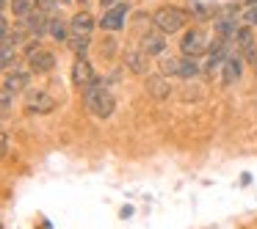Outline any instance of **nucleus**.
I'll list each match as a JSON object with an SVG mask.
<instances>
[{
    "mask_svg": "<svg viewBox=\"0 0 257 229\" xmlns=\"http://www.w3.org/2000/svg\"><path fill=\"white\" fill-rule=\"evenodd\" d=\"M240 20H243V25H257V3H249V6L240 12Z\"/></svg>",
    "mask_w": 257,
    "mask_h": 229,
    "instance_id": "nucleus-19",
    "label": "nucleus"
},
{
    "mask_svg": "<svg viewBox=\"0 0 257 229\" xmlns=\"http://www.w3.org/2000/svg\"><path fill=\"white\" fill-rule=\"evenodd\" d=\"M141 50L147 56H163L166 53V34L163 31H147L141 36Z\"/></svg>",
    "mask_w": 257,
    "mask_h": 229,
    "instance_id": "nucleus-4",
    "label": "nucleus"
},
{
    "mask_svg": "<svg viewBox=\"0 0 257 229\" xmlns=\"http://www.w3.org/2000/svg\"><path fill=\"white\" fill-rule=\"evenodd\" d=\"M155 28L163 31V34H174V31H183L185 25V12L177 6H163L155 12Z\"/></svg>",
    "mask_w": 257,
    "mask_h": 229,
    "instance_id": "nucleus-2",
    "label": "nucleus"
},
{
    "mask_svg": "<svg viewBox=\"0 0 257 229\" xmlns=\"http://www.w3.org/2000/svg\"><path fill=\"white\" fill-rule=\"evenodd\" d=\"M127 3H116V6L108 9V14H102V28L105 31H119L124 25V17H127Z\"/></svg>",
    "mask_w": 257,
    "mask_h": 229,
    "instance_id": "nucleus-6",
    "label": "nucleus"
},
{
    "mask_svg": "<svg viewBox=\"0 0 257 229\" xmlns=\"http://www.w3.org/2000/svg\"><path fill=\"white\" fill-rule=\"evenodd\" d=\"M235 42H238V47H240V50H246V47H251V45H254V34L249 31V25H243V28H238V31H235Z\"/></svg>",
    "mask_w": 257,
    "mask_h": 229,
    "instance_id": "nucleus-16",
    "label": "nucleus"
},
{
    "mask_svg": "<svg viewBox=\"0 0 257 229\" xmlns=\"http://www.w3.org/2000/svg\"><path fill=\"white\" fill-rule=\"evenodd\" d=\"M196 17H207V14H210V12H207V6H205V3H196Z\"/></svg>",
    "mask_w": 257,
    "mask_h": 229,
    "instance_id": "nucleus-24",
    "label": "nucleus"
},
{
    "mask_svg": "<svg viewBox=\"0 0 257 229\" xmlns=\"http://www.w3.org/2000/svg\"><path fill=\"white\" fill-rule=\"evenodd\" d=\"M69 28H72L75 36H91V31H94V17H91L89 12H78L72 17V23H69Z\"/></svg>",
    "mask_w": 257,
    "mask_h": 229,
    "instance_id": "nucleus-10",
    "label": "nucleus"
},
{
    "mask_svg": "<svg viewBox=\"0 0 257 229\" xmlns=\"http://www.w3.org/2000/svg\"><path fill=\"white\" fill-rule=\"evenodd\" d=\"M25 25H28V31H31V34H36V36L45 34V31H50V23H47L42 14H36V12L31 14V17H25Z\"/></svg>",
    "mask_w": 257,
    "mask_h": 229,
    "instance_id": "nucleus-14",
    "label": "nucleus"
},
{
    "mask_svg": "<svg viewBox=\"0 0 257 229\" xmlns=\"http://www.w3.org/2000/svg\"><path fill=\"white\" fill-rule=\"evenodd\" d=\"M147 91H150V97H155V100H169L172 86H169V80L163 78V75H150V78H147Z\"/></svg>",
    "mask_w": 257,
    "mask_h": 229,
    "instance_id": "nucleus-8",
    "label": "nucleus"
},
{
    "mask_svg": "<svg viewBox=\"0 0 257 229\" xmlns=\"http://www.w3.org/2000/svg\"><path fill=\"white\" fill-rule=\"evenodd\" d=\"M180 50L185 53V58H196L205 53V34L202 31H188L180 42Z\"/></svg>",
    "mask_w": 257,
    "mask_h": 229,
    "instance_id": "nucleus-5",
    "label": "nucleus"
},
{
    "mask_svg": "<svg viewBox=\"0 0 257 229\" xmlns=\"http://www.w3.org/2000/svg\"><path fill=\"white\" fill-rule=\"evenodd\" d=\"M238 78H240V61L238 58H227V61H224V69H221V80L227 86H232Z\"/></svg>",
    "mask_w": 257,
    "mask_h": 229,
    "instance_id": "nucleus-13",
    "label": "nucleus"
},
{
    "mask_svg": "<svg viewBox=\"0 0 257 229\" xmlns=\"http://www.w3.org/2000/svg\"><path fill=\"white\" fill-rule=\"evenodd\" d=\"M161 72L163 75H177V78H180V72H183V58H163V61H161Z\"/></svg>",
    "mask_w": 257,
    "mask_h": 229,
    "instance_id": "nucleus-17",
    "label": "nucleus"
},
{
    "mask_svg": "<svg viewBox=\"0 0 257 229\" xmlns=\"http://www.w3.org/2000/svg\"><path fill=\"white\" fill-rule=\"evenodd\" d=\"M72 80L78 86H94L97 83V75H94V69H91V64L86 61V58H78L75 61V67H72Z\"/></svg>",
    "mask_w": 257,
    "mask_h": 229,
    "instance_id": "nucleus-7",
    "label": "nucleus"
},
{
    "mask_svg": "<svg viewBox=\"0 0 257 229\" xmlns=\"http://www.w3.org/2000/svg\"><path fill=\"white\" fill-rule=\"evenodd\" d=\"M124 61H127V69L133 75H147V53L144 50H130L124 56Z\"/></svg>",
    "mask_w": 257,
    "mask_h": 229,
    "instance_id": "nucleus-11",
    "label": "nucleus"
},
{
    "mask_svg": "<svg viewBox=\"0 0 257 229\" xmlns=\"http://www.w3.org/2000/svg\"><path fill=\"white\" fill-rule=\"evenodd\" d=\"M50 36L58 42H64L67 39V25H64L61 20H50Z\"/></svg>",
    "mask_w": 257,
    "mask_h": 229,
    "instance_id": "nucleus-20",
    "label": "nucleus"
},
{
    "mask_svg": "<svg viewBox=\"0 0 257 229\" xmlns=\"http://www.w3.org/2000/svg\"><path fill=\"white\" fill-rule=\"evenodd\" d=\"M86 105H89V111L94 113L97 119H108L113 113V108H116V102H113L111 91L105 89L102 83H94L86 89Z\"/></svg>",
    "mask_w": 257,
    "mask_h": 229,
    "instance_id": "nucleus-1",
    "label": "nucleus"
},
{
    "mask_svg": "<svg viewBox=\"0 0 257 229\" xmlns=\"http://www.w3.org/2000/svg\"><path fill=\"white\" fill-rule=\"evenodd\" d=\"M53 108H56V100H53L47 91H31L28 97H25V113H31V116H39V113H50Z\"/></svg>",
    "mask_w": 257,
    "mask_h": 229,
    "instance_id": "nucleus-3",
    "label": "nucleus"
},
{
    "mask_svg": "<svg viewBox=\"0 0 257 229\" xmlns=\"http://www.w3.org/2000/svg\"><path fill=\"white\" fill-rule=\"evenodd\" d=\"M28 78L31 75H25V72H9L6 78H3V91H9V94L23 91L25 86H28Z\"/></svg>",
    "mask_w": 257,
    "mask_h": 229,
    "instance_id": "nucleus-12",
    "label": "nucleus"
},
{
    "mask_svg": "<svg viewBox=\"0 0 257 229\" xmlns=\"http://www.w3.org/2000/svg\"><path fill=\"white\" fill-rule=\"evenodd\" d=\"M89 39H91V36H75V39H69V45H72V50H75V53H80V58H83L86 47H89Z\"/></svg>",
    "mask_w": 257,
    "mask_h": 229,
    "instance_id": "nucleus-22",
    "label": "nucleus"
},
{
    "mask_svg": "<svg viewBox=\"0 0 257 229\" xmlns=\"http://www.w3.org/2000/svg\"><path fill=\"white\" fill-rule=\"evenodd\" d=\"M36 0H12V12L20 14V17H31V14L36 12Z\"/></svg>",
    "mask_w": 257,
    "mask_h": 229,
    "instance_id": "nucleus-15",
    "label": "nucleus"
},
{
    "mask_svg": "<svg viewBox=\"0 0 257 229\" xmlns=\"http://www.w3.org/2000/svg\"><path fill=\"white\" fill-rule=\"evenodd\" d=\"M249 3H257V0H249Z\"/></svg>",
    "mask_w": 257,
    "mask_h": 229,
    "instance_id": "nucleus-25",
    "label": "nucleus"
},
{
    "mask_svg": "<svg viewBox=\"0 0 257 229\" xmlns=\"http://www.w3.org/2000/svg\"><path fill=\"white\" fill-rule=\"evenodd\" d=\"M12 58H14V39H12V36H3V56H0L3 67H9Z\"/></svg>",
    "mask_w": 257,
    "mask_h": 229,
    "instance_id": "nucleus-18",
    "label": "nucleus"
},
{
    "mask_svg": "<svg viewBox=\"0 0 257 229\" xmlns=\"http://www.w3.org/2000/svg\"><path fill=\"white\" fill-rule=\"evenodd\" d=\"M243 56H246V61H251V64L257 67V47H254V45H251V47H246V50H243Z\"/></svg>",
    "mask_w": 257,
    "mask_h": 229,
    "instance_id": "nucleus-23",
    "label": "nucleus"
},
{
    "mask_svg": "<svg viewBox=\"0 0 257 229\" xmlns=\"http://www.w3.org/2000/svg\"><path fill=\"white\" fill-rule=\"evenodd\" d=\"M28 61H31V69H34L36 75H45V72H50V69L56 67V56H53L50 50H36Z\"/></svg>",
    "mask_w": 257,
    "mask_h": 229,
    "instance_id": "nucleus-9",
    "label": "nucleus"
},
{
    "mask_svg": "<svg viewBox=\"0 0 257 229\" xmlns=\"http://www.w3.org/2000/svg\"><path fill=\"white\" fill-rule=\"evenodd\" d=\"M199 75V67L194 64V58H183V72H180V78H196Z\"/></svg>",
    "mask_w": 257,
    "mask_h": 229,
    "instance_id": "nucleus-21",
    "label": "nucleus"
}]
</instances>
